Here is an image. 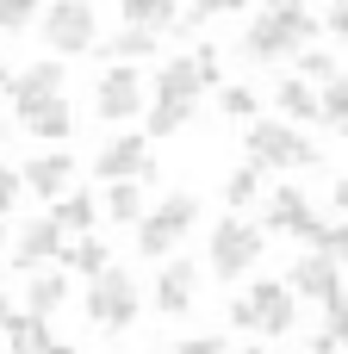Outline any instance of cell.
Returning a JSON list of instances; mask_svg holds the SVG:
<instances>
[{
  "mask_svg": "<svg viewBox=\"0 0 348 354\" xmlns=\"http://www.w3.org/2000/svg\"><path fill=\"white\" fill-rule=\"evenodd\" d=\"M268 230H280V236H299V243H311L318 230H324V218L311 212V199H305V187H274V199H268Z\"/></svg>",
  "mask_w": 348,
  "mask_h": 354,
  "instance_id": "14",
  "label": "cell"
},
{
  "mask_svg": "<svg viewBox=\"0 0 348 354\" xmlns=\"http://www.w3.org/2000/svg\"><path fill=\"white\" fill-rule=\"evenodd\" d=\"M19 193H25V187H19V174H12V168L0 162V218L12 212V199H19Z\"/></svg>",
  "mask_w": 348,
  "mask_h": 354,
  "instance_id": "36",
  "label": "cell"
},
{
  "mask_svg": "<svg viewBox=\"0 0 348 354\" xmlns=\"http://www.w3.org/2000/svg\"><path fill=\"white\" fill-rule=\"evenodd\" d=\"M286 292L293 299H318V305H336V299H348L342 292V261H330V255H299L293 268H286Z\"/></svg>",
  "mask_w": 348,
  "mask_h": 354,
  "instance_id": "12",
  "label": "cell"
},
{
  "mask_svg": "<svg viewBox=\"0 0 348 354\" xmlns=\"http://www.w3.org/2000/svg\"><path fill=\"white\" fill-rule=\"evenodd\" d=\"M31 37H44L50 56H87L100 44V12H93V0H44Z\"/></svg>",
  "mask_w": 348,
  "mask_h": 354,
  "instance_id": "4",
  "label": "cell"
},
{
  "mask_svg": "<svg viewBox=\"0 0 348 354\" xmlns=\"http://www.w3.org/2000/svg\"><path fill=\"white\" fill-rule=\"evenodd\" d=\"M243 354H268V348H243Z\"/></svg>",
  "mask_w": 348,
  "mask_h": 354,
  "instance_id": "44",
  "label": "cell"
},
{
  "mask_svg": "<svg viewBox=\"0 0 348 354\" xmlns=\"http://www.w3.org/2000/svg\"><path fill=\"white\" fill-rule=\"evenodd\" d=\"M262 6H268V12H305L311 0H262Z\"/></svg>",
  "mask_w": 348,
  "mask_h": 354,
  "instance_id": "38",
  "label": "cell"
},
{
  "mask_svg": "<svg viewBox=\"0 0 348 354\" xmlns=\"http://www.w3.org/2000/svg\"><path fill=\"white\" fill-rule=\"evenodd\" d=\"M62 243H68V236H62V224L44 212V218H31V224H19V230H12L6 255H12V268H25V274H31V268H56Z\"/></svg>",
  "mask_w": 348,
  "mask_h": 354,
  "instance_id": "11",
  "label": "cell"
},
{
  "mask_svg": "<svg viewBox=\"0 0 348 354\" xmlns=\"http://www.w3.org/2000/svg\"><path fill=\"white\" fill-rule=\"evenodd\" d=\"M37 354H81V348H75V342H56V336H50V342H44Z\"/></svg>",
  "mask_w": 348,
  "mask_h": 354,
  "instance_id": "39",
  "label": "cell"
},
{
  "mask_svg": "<svg viewBox=\"0 0 348 354\" xmlns=\"http://www.w3.org/2000/svg\"><path fill=\"white\" fill-rule=\"evenodd\" d=\"M31 6H44V0H31Z\"/></svg>",
  "mask_w": 348,
  "mask_h": 354,
  "instance_id": "46",
  "label": "cell"
},
{
  "mask_svg": "<svg viewBox=\"0 0 348 354\" xmlns=\"http://www.w3.org/2000/svg\"><path fill=\"white\" fill-rule=\"evenodd\" d=\"M6 81H12V68H6V56H0V93H6Z\"/></svg>",
  "mask_w": 348,
  "mask_h": 354,
  "instance_id": "41",
  "label": "cell"
},
{
  "mask_svg": "<svg viewBox=\"0 0 348 354\" xmlns=\"http://www.w3.org/2000/svg\"><path fill=\"white\" fill-rule=\"evenodd\" d=\"M311 249L330 255V261H348V224H324V230L311 236Z\"/></svg>",
  "mask_w": 348,
  "mask_h": 354,
  "instance_id": "33",
  "label": "cell"
},
{
  "mask_svg": "<svg viewBox=\"0 0 348 354\" xmlns=\"http://www.w3.org/2000/svg\"><path fill=\"white\" fill-rule=\"evenodd\" d=\"M62 62H31V68H19L12 81H6V100H12V112L25 118V112H37V106H50V100H62Z\"/></svg>",
  "mask_w": 348,
  "mask_h": 354,
  "instance_id": "13",
  "label": "cell"
},
{
  "mask_svg": "<svg viewBox=\"0 0 348 354\" xmlns=\"http://www.w3.org/2000/svg\"><path fill=\"white\" fill-rule=\"evenodd\" d=\"M0 354H6V348H0Z\"/></svg>",
  "mask_w": 348,
  "mask_h": 354,
  "instance_id": "47",
  "label": "cell"
},
{
  "mask_svg": "<svg viewBox=\"0 0 348 354\" xmlns=\"http://www.w3.org/2000/svg\"><path fill=\"white\" fill-rule=\"evenodd\" d=\"M262 249H268V236H262L255 224L224 218V224L205 236V268H212L218 280H249V268L262 261Z\"/></svg>",
  "mask_w": 348,
  "mask_h": 354,
  "instance_id": "8",
  "label": "cell"
},
{
  "mask_svg": "<svg viewBox=\"0 0 348 354\" xmlns=\"http://www.w3.org/2000/svg\"><path fill=\"white\" fill-rule=\"evenodd\" d=\"M243 156H249L255 168H318V162H324V143H311V137H305L299 124H286V118H249Z\"/></svg>",
  "mask_w": 348,
  "mask_h": 354,
  "instance_id": "2",
  "label": "cell"
},
{
  "mask_svg": "<svg viewBox=\"0 0 348 354\" xmlns=\"http://www.w3.org/2000/svg\"><path fill=\"white\" fill-rule=\"evenodd\" d=\"M62 299H68V274H62V268H31V280H25V311L50 317Z\"/></svg>",
  "mask_w": 348,
  "mask_h": 354,
  "instance_id": "20",
  "label": "cell"
},
{
  "mask_svg": "<svg viewBox=\"0 0 348 354\" xmlns=\"http://www.w3.org/2000/svg\"><path fill=\"white\" fill-rule=\"evenodd\" d=\"M218 112H224V118H255V112H262V100H255V87L230 81V87H218Z\"/></svg>",
  "mask_w": 348,
  "mask_h": 354,
  "instance_id": "28",
  "label": "cell"
},
{
  "mask_svg": "<svg viewBox=\"0 0 348 354\" xmlns=\"http://www.w3.org/2000/svg\"><path fill=\"white\" fill-rule=\"evenodd\" d=\"M330 199H336V205H342V212H348V174H342V180H336V187H330Z\"/></svg>",
  "mask_w": 348,
  "mask_h": 354,
  "instance_id": "40",
  "label": "cell"
},
{
  "mask_svg": "<svg viewBox=\"0 0 348 354\" xmlns=\"http://www.w3.org/2000/svg\"><path fill=\"white\" fill-rule=\"evenodd\" d=\"M37 12H44V6H31V0H0V31H6V37H12V31H31Z\"/></svg>",
  "mask_w": 348,
  "mask_h": 354,
  "instance_id": "31",
  "label": "cell"
},
{
  "mask_svg": "<svg viewBox=\"0 0 348 354\" xmlns=\"http://www.w3.org/2000/svg\"><path fill=\"white\" fill-rule=\"evenodd\" d=\"M218 81H224V75H218V50H212V44H199V50H187V56H174V62H162V68H156V81H149V100L199 106V100H205Z\"/></svg>",
  "mask_w": 348,
  "mask_h": 354,
  "instance_id": "6",
  "label": "cell"
},
{
  "mask_svg": "<svg viewBox=\"0 0 348 354\" xmlns=\"http://www.w3.org/2000/svg\"><path fill=\"white\" fill-rule=\"evenodd\" d=\"M174 19H181V6L174 0H125V25H137V31H174Z\"/></svg>",
  "mask_w": 348,
  "mask_h": 354,
  "instance_id": "25",
  "label": "cell"
},
{
  "mask_svg": "<svg viewBox=\"0 0 348 354\" xmlns=\"http://www.w3.org/2000/svg\"><path fill=\"white\" fill-rule=\"evenodd\" d=\"M149 299H156L162 317H187L193 299H199V268H193V261H168V268L156 274V292H149Z\"/></svg>",
  "mask_w": 348,
  "mask_h": 354,
  "instance_id": "15",
  "label": "cell"
},
{
  "mask_svg": "<svg viewBox=\"0 0 348 354\" xmlns=\"http://www.w3.org/2000/svg\"><path fill=\"white\" fill-rule=\"evenodd\" d=\"M19 124H25V137H44V143H62V137L75 131V112H68V100H50V106L25 112Z\"/></svg>",
  "mask_w": 348,
  "mask_h": 354,
  "instance_id": "23",
  "label": "cell"
},
{
  "mask_svg": "<svg viewBox=\"0 0 348 354\" xmlns=\"http://www.w3.org/2000/svg\"><path fill=\"white\" fill-rule=\"evenodd\" d=\"M342 348H348V330H342Z\"/></svg>",
  "mask_w": 348,
  "mask_h": 354,
  "instance_id": "45",
  "label": "cell"
},
{
  "mask_svg": "<svg viewBox=\"0 0 348 354\" xmlns=\"http://www.w3.org/2000/svg\"><path fill=\"white\" fill-rule=\"evenodd\" d=\"M93 180H156L149 137H143V131H118V137H106L100 156H93Z\"/></svg>",
  "mask_w": 348,
  "mask_h": 354,
  "instance_id": "10",
  "label": "cell"
},
{
  "mask_svg": "<svg viewBox=\"0 0 348 354\" xmlns=\"http://www.w3.org/2000/svg\"><path fill=\"white\" fill-rule=\"evenodd\" d=\"M293 62H299V81H330V75H336V56H330V50H318V44H305Z\"/></svg>",
  "mask_w": 348,
  "mask_h": 354,
  "instance_id": "30",
  "label": "cell"
},
{
  "mask_svg": "<svg viewBox=\"0 0 348 354\" xmlns=\"http://www.w3.org/2000/svg\"><path fill=\"white\" fill-rule=\"evenodd\" d=\"M293 324H299V299L286 292V280H249V292L230 299V330L293 336Z\"/></svg>",
  "mask_w": 348,
  "mask_h": 354,
  "instance_id": "5",
  "label": "cell"
},
{
  "mask_svg": "<svg viewBox=\"0 0 348 354\" xmlns=\"http://www.w3.org/2000/svg\"><path fill=\"white\" fill-rule=\"evenodd\" d=\"M50 218L62 224V236H87L100 224V199L93 193H56L50 199Z\"/></svg>",
  "mask_w": 348,
  "mask_h": 354,
  "instance_id": "18",
  "label": "cell"
},
{
  "mask_svg": "<svg viewBox=\"0 0 348 354\" xmlns=\"http://www.w3.org/2000/svg\"><path fill=\"white\" fill-rule=\"evenodd\" d=\"M274 106L286 112V124H318V87L299 81V75H286V81L274 87Z\"/></svg>",
  "mask_w": 348,
  "mask_h": 354,
  "instance_id": "21",
  "label": "cell"
},
{
  "mask_svg": "<svg viewBox=\"0 0 348 354\" xmlns=\"http://www.w3.org/2000/svg\"><path fill=\"white\" fill-rule=\"evenodd\" d=\"M131 230H137V255L162 261V255H174V243H181L187 230H199V199H193V193H168V199L149 205Z\"/></svg>",
  "mask_w": 348,
  "mask_h": 354,
  "instance_id": "7",
  "label": "cell"
},
{
  "mask_svg": "<svg viewBox=\"0 0 348 354\" xmlns=\"http://www.w3.org/2000/svg\"><path fill=\"white\" fill-rule=\"evenodd\" d=\"M311 354H342V342H336L330 330H318V336H311Z\"/></svg>",
  "mask_w": 348,
  "mask_h": 354,
  "instance_id": "37",
  "label": "cell"
},
{
  "mask_svg": "<svg viewBox=\"0 0 348 354\" xmlns=\"http://www.w3.org/2000/svg\"><path fill=\"white\" fill-rule=\"evenodd\" d=\"M318 19H311V6L305 12H255L243 31H237V56L243 62H286V56H299L305 44H318Z\"/></svg>",
  "mask_w": 348,
  "mask_h": 354,
  "instance_id": "1",
  "label": "cell"
},
{
  "mask_svg": "<svg viewBox=\"0 0 348 354\" xmlns=\"http://www.w3.org/2000/svg\"><path fill=\"white\" fill-rule=\"evenodd\" d=\"M81 311H87V324H93L100 336H125V330L137 324V311H143V292H137V280H131L125 268H100V274L87 280Z\"/></svg>",
  "mask_w": 348,
  "mask_h": 354,
  "instance_id": "3",
  "label": "cell"
},
{
  "mask_svg": "<svg viewBox=\"0 0 348 354\" xmlns=\"http://www.w3.org/2000/svg\"><path fill=\"white\" fill-rule=\"evenodd\" d=\"M68 180H75V162H68L62 149H44V156H31V162L19 168V187H31L37 199H56V193H68Z\"/></svg>",
  "mask_w": 348,
  "mask_h": 354,
  "instance_id": "16",
  "label": "cell"
},
{
  "mask_svg": "<svg viewBox=\"0 0 348 354\" xmlns=\"http://www.w3.org/2000/svg\"><path fill=\"white\" fill-rule=\"evenodd\" d=\"M6 311H12V299H6V286H0V317H6Z\"/></svg>",
  "mask_w": 348,
  "mask_h": 354,
  "instance_id": "43",
  "label": "cell"
},
{
  "mask_svg": "<svg viewBox=\"0 0 348 354\" xmlns=\"http://www.w3.org/2000/svg\"><path fill=\"white\" fill-rule=\"evenodd\" d=\"M174 354H230V348H224V336H218V330H205V336H187V342H174Z\"/></svg>",
  "mask_w": 348,
  "mask_h": 354,
  "instance_id": "34",
  "label": "cell"
},
{
  "mask_svg": "<svg viewBox=\"0 0 348 354\" xmlns=\"http://www.w3.org/2000/svg\"><path fill=\"white\" fill-rule=\"evenodd\" d=\"M318 25H324V31L336 37V44H348V0H330V12H324Z\"/></svg>",
  "mask_w": 348,
  "mask_h": 354,
  "instance_id": "35",
  "label": "cell"
},
{
  "mask_svg": "<svg viewBox=\"0 0 348 354\" xmlns=\"http://www.w3.org/2000/svg\"><path fill=\"white\" fill-rule=\"evenodd\" d=\"M6 243H12V230H6V218H0V249H6Z\"/></svg>",
  "mask_w": 348,
  "mask_h": 354,
  "instance_id": "42",
  "label": "cell"
},
{
  "mask_svg": "<svg viewBox=\"0 0 348 354\" xmlns=\"http://www.w3.org/2000/svg\"><path fill=\"white\" fill-rule=\"evenodd\" d=\"M56 268H62V274L93 280L100 268H112V249H106V236H93V230H87V236H68V243H62V255H56Z\"/></svg>",
  "mask_w": 348,
  "mask_h": 354,
  "instance_id": "17",
  "label": "cell"
},
{
  "mask_svg": "<svg viewBox=\"0 0 348 354\" xmlns=\"http://www.w3.org/2000/svg\"><path fill=\"white\" fill-rule=\"evenodd\" d=\"M262 174H268V168H255V162H243V168H237V174L224 180V199H230V205H249V199L262 193Z\"/></svg>",
  "mask_w": 348,
  "mask_h": 354,
  "instance_id": "29",
  "label": "cell"
},
{
  "mask_svg": "<svg viewBox=\"0 0 348 354\" xmlns=\"http://www.w3.org/2000/svg\"><path fill=\"white\" fill-rule=\"evenodd\" d=\"M243 6H249V0H193V6H187V31H199L205 19H224V12H243Z\"/></svg>",
  "mask_w": 348,
  "mask_h": 354,
  "instance_id": "32",
  "label": "cell"
},
{
  "mask_svg": "<svg viewBox=\"0 0 348 354\" xmlns=\"http://www.w3.org/2000/svg\"><path fill=\"white\" fill-rule=\"evenodd\" d=\"M199 106H174V100H149V131L143 137H174V131H187V118H193Z\"/></svg>",
  "mask_w": 348,
  "mask_h": 354,
  "instance_id": "27",
  "label": "cell"
},
{
  "mask_svg": "<svg viewBox=\"0 0 348 354\" xmlns=\"http://www.w3.org/2000/svg\"><path fill=\"white\" fill-rule=\"evenodd\" d=\"M0 330H6V354H37L50 342V317H37V311H6Z\"/></svg>",
  "mask_w": 348,
  "mask_h": 354,
  "instance_id": "19",
  "label": "cell"
},
{
  "mask_svg": "<svg viewBox=\"0 0 348 354\" xmlns=\"http://www.w3.org/2000/svg\"><path fill=\"white\" fill-rule=\"evenodd\" d=\"M143 212H149V205H143V180H106V218H112V224L131 230Z\"/></svg>",
  "mask_w": 348,
  "mask_h": 354,
  "instance_id": "24",
  "label": "cell"
},
{
  "mask_svg": "<svg viewBox=\"0 0 348 354\" xmlns=\"http://www.w3.org/2000/svg\"><path fill=\"white\" fill-rule=\"evenodd\" d=\"M318 124H330V131L348 137V75L342 68H336V75L324 81V93H318Z\"/></svg>",
  "mask_w": 348,
  "mask_h": 354,
  "instance_id": "26",
  "label": "cell"
},
{
  "mask_svg": "<svg viewBox=\"0 0 348 354\" xmlns=\"http://www.w3.org/2000/svg\"><path fill=\"white\" fill-rule=\"evenodd\" d=\"M93 50H100V62H143V56L156 50V31H137V25H125V31L100 37Z\"/></svg>",
  "mask_w": 348,
  "mask_h": 354,
  "instance_id": "22",
  "label": "cell"
},
{
  "mask_svg": "<svg viewBox=\"0 0 348 354\" xmlns=\"http://www.w3.org/2000/svg\"><path fill=\"white\" fill-rule=\"evenodd\" d=\"M143 112V75L131 62H106L93 81V118L100 124H131Z\"/></svg>",
  "mask_w": 348,
  "mask_h": 354,
  "instance_id": "9",
  "label": "cell"
}]
</instances>
